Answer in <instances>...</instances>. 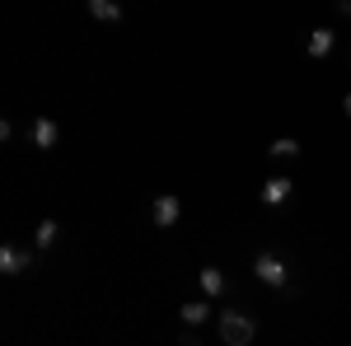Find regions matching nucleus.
<instances>
[{"mask_svg": "<svg viewBox=\"0 0 351 346\" xmlns=\"http://www.w3.org/2000/svg\"><path fill=\"white\" fill-rule=\"evenodd\" d=\"M253 337H258V323L248 319V314H239V309H225V314H220V342L248 346Z\"/></svg>", "mask_w": 351, "mask_h": 346, "instance_id": "f257e3e1", "label": "nucleus"}, {"mask_svg": "<svg viewBox=\"0 0 351 346\" xmlns=\"http://www.w3.org/2000/svg\"><path fill=\"white\" fill-rule=\"evenodd\" d=\"M253 276H258L263 286H271V291H286V286H291V267L281 262L276 253H258V258H253Z\"/></svg>", "mask_w": 351, "mask_h": 346, "instance_id": "f03ea898", "label": "nucleus"}, {"mask_svg": "<svg viewBox=\"0 0 351 346\" xmlns=\"http://www.w3.org/2000/svg\"><path fill=\"white\" fill-rule=\"evenodd\" d=\"M178 215H183V201H178L173 192H164V197H155V225H160V230H169V225H178Z\"/></svg>", "mask_w": 351, "mask_h": 346, "instance_id": "7ed1b4c3", "label": "nucleus"}, {"mask_svg": "<svg viewBox=\"0 0 351 346\" xmlns=\"http://www.w3.org/2000/svg\"><path fill=\"white\" fill-rule=\"evenodd\" d=\"M28 267H33V258H28L24 248H14V243L0 248V271H5V276H19V271H28Z\"/></svg>", "mask_w": 351, "mask_h": 346, "instance_id": "20e7f679", "label": "nucleus"}, {"mask_svg": "<svg viewBox=\"0 0 351 346\" xmlns=\"http://www.w3.org/2000/svg\"><path fill=\"white\" fill-rule=\"evenodd\" d=\"M56 140H61V127L52 117H33V145L38 150H56Z\"/></svg>", "mask_w": 351, "mask_h": 346, "instance_id": "39448f33", "label": "nucleus"}, {"mask_svg": "<svg viewBox=\"0 0 351 346\" xmlns=\"http://www.w3.org/2000/svg\"><path fill=\"white\" fill-rule=\"evenodd\" d=\"M332 42H337V38H332V28H314V33H309V42H304V52L314 56V61H324V56H332Z\"/></svg>", "mask_w": 351, "mask_h": 346, "instance_id": "423d86ee", "label": "nucleus"}, {"mask_svg": "<svg viewBox=\"0 0 351 346\" xmlns=\"http://www.w3.org/2000/svg\"><path fill=\"white\" fill-rule=\"evenodd\" d=\"M178 319L188 323V328H197V323L211 319V304H206V299H183V304H178Z\"/></svg>", "mask_w": 351, "mask_h": 346, "instance_id": "0eeeda50", "label": "nucleus"}, {"mask_svg": "<svg viewBox=\"0 0 351 346\" xmlns=\"http://www.w3.org/2000/svg\"><path fill=\"white\" fill-rule=\"evenodd\" d=\"M291 192H295L291 178H267V183H263V201H267V206H281V201H291Z\"/></svg>", "mask_w": 351, "mask_h": 346, "instance_id": "6e6552de", "label": "nucleus"}, {"mask_svg": "<svg viewBox=\"0 0 351 346\" xmlns=\"http://www.w3.org/2000/svg\"><path fill=\"white\" fill-rule=\"evenodd\" d=\"M197 281H202V295H211V299L225 295V271H220V267H202V276H197Z\"/></svg>", "mask_w": 351, "mask_h": 346, "instance_id": "1a4fd4ad", "label": "nucleus"}, {"mask_svg": "<svg viewBox=\"0 0 351 346\" xmlns=\"http://www.w3.org/2000/svg\"><path fill=\"white\" fill-rule=\"evenodd\" d=\"M267 155H271V160H295V155H300V140H295V136H281V140H271Z\"/></svg>", "mask_w": 351, "mask_h": 346, "instance_id": "9d476101", "label": "nucleus"}, {"mask_svg": "<svg viewBox=\"0 0 351 346\" xmlns=\"http://www.w3.org/2000/svg\"><path fill=\"white\" fill-rule=\"evenodd\" d=\"M89 14L104 19V24H112V19H122V5H112V0H89Z\"/></svg>", "mask_w": 351, "mask_h": 346, "instance_id": "9b49d317", "label": "nucleus"}, {"mask_svg": "<svg viewBox=\"0 0 351 346\" xmlns=\"http://www.w3.org/2000/svg\"><path fill=\"white\" fill-rule=\"evenodd\" d=\"M56 243V220H43L38 225V248H52Z\"/></svg>", "mask_w": 351, "mask_h": 346, "instance_id": "f8f14e48", "label": "nucleus"}, {"mask_svg": "<svg viewBox=\"0 0 351 346\" xmlns=\"http://www.w3.org/2000/svg\"><path fill=\"white\" fill-rule=\"evenodd\" d=\"M342 112H347V117H351V94H347V99H342Z\"/></svg>", "mask_w": 351, "mask_h": 346, "instance_id": "ddd939ff", "label": "nucleus"}]
</instances>
